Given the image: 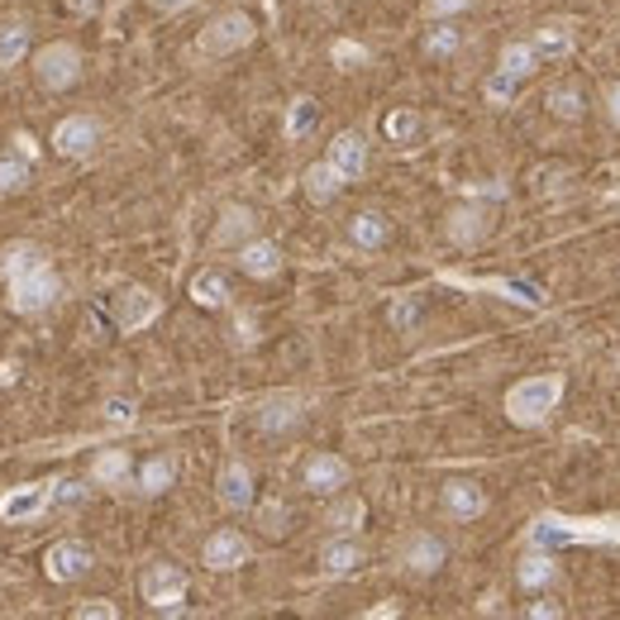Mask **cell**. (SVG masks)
I'll return each mask as SVG.
<instances>
[{
  "label": "cell",
  "mask_w": 620,
  "mask_h": 620,
  "mask_svg": "<svg viewBox=\"0 0 620 620\" xmlns=\"http://www.w3.org/2000/svg\"><path fill=\"white\" fill-rule=\"evenodd\" d=\"M564 401V373H540V377H520L506 391V421L520 429H540L548 415Z\"/></svg>",
  "instance_id": "cell-1"
},
{
  "label": "cell",
  "mask_w": 620,
  "mask_h": 620,
  "mask_svg": "<svg viewBox=\"0 0 620 620\" xmlns=\"http://www.w3.org/2000/svg\"><path fill=\"white\" fill-rule=\"evenodd\" d=\"M57 296H63V282H57V272L48 268V262L5 282V306L15 310V315H39V310H48Z\"/></svg>",
  "instance_id": "cell-2"
},
{
  "label": "cell",
  "mask_w": 620,
  "mask_h": 620,
  "mask_svg": "<svg viewBox=\"0 0 620 620\" xmlns=\"http://www.w3.org/2000/svg\"><path fill=\"white\" fill-rule=\"evenodd\" d=\"M254 20L244 15V10H224V15H215L206 29H201V39H196V53H206V57H230L238 53V48H248L254 43Z\"/></svg>",
  "instance_id": "cell-3"
},
{
  "label": "cell",
  "mask_w": 620,
  "mask_h": 620,
  "mask_svg": "<svg viewBox=\"0 0 620 620\" xmlns=\"http://www.w3.org/2000/svg\"><path fill=\"white\" fill-rule=\"evenodd\" d=\"M34 77H39L43 91H67V87H77V77H81V53H77V43H48V48H39V57H34Z\"/></svg>",
  "instance_id": "cell-4"
},
{
  "label": "cell",
  "mask_w": 620,
  "mask_h": 620,
  "mask_svg": "<svg viewBox=\"0 0 620 620\" xmlns=\"http://www.w3.org/2000/svg\"><path fill=\"white\" fill-rule=\"evenodd\" d=\"M139 592L153 611H177L186 602V572L177 564H153L148 572L139 578Z\"/></svg>",
  "instance_id": "cell-5"
},
{
  "label": "cell",
  "mask_w": 620,
  "mask_h": 620,
  "mask_svg": "<svg viewBox=\"0 0 620 620\" xmlns=\"http://www.w3.org/2000/svg\"><path fill=\"white\" fill-rule=\"evenodd\" d=\"M306 421V401L296 397V391H272V397H262L254 405V425L262 429V435H292L296 425Z\"/></svg>",
  "instance_id": "cell-6"
},
{
  "label": "cell",
  "mask_w": 620,
  "mask_h": 620,
  "mask_svg": "<svg viewBox=\"0 0 620 620\" xmlns=\"http://www.w3.org/2000/svg\"><path fill=\"white\" fill-rule=\"evenodd\" d=\"M158 315H163V301L148 292V286H125V292L115 296V330H119V334L148 330Z\"/></svg>",
  "instance_id": "cell-7"
},
{
  "label": "cell",
  "mask_w": 620,
  "mask_h": 620,
  "mask_svg": "<svg viewBox=\"0 0 620 620\" xmlns=\"http://www.w3.org/2000/svg\"><path fill=\"white\" fill-rule=\"evenodd\" d=\"M439 282H449V286H463V292H492V296H501V301L544 306L540 286H530V282H516V277H463V272H439Z\"/></svg>",
  "instance_id": "cell-8"
},
{
  "label": "cell",
  "mask_w": 620,
  "mask_h": 620,
  "mask_svg": "<svg viewBox=\"0 0 620 620\" xmlns=\"http://www.w3.org/2000/svg\"><path fill=\"white\" fill-rule=\"evenodd\" d=\"M91 564H95V558H91V548L81 544V540H57V544L43 554V572H48L53 582H77V578H87Z\"/></svg>",
  "instance_id": "cell-9"
},
{
  "label": "cell",
  "mask_w": 620,
  "mask_h": 620,
  "mask_svg": "<svg viewBox=\"0 0 620 620\" xmlns=\"http://www.w3.org/2000/svg\"><path fill=\"white\" fill-rule=\"evenodd\" d=\"M53 506V482H29V487H15V492L0 496V520L5 525H24L34 516Z\"/></svg>",
  "instance_id": "cell-10"
},
{
  "label": "cell",
  "mask_w": 620,
  "mask_h": 620,
  "mask_svg": "<svg viewBox=\"0 0 620 620\" xmlns=\"http://www.w3.org/2000/svg\"><path fill=\"white\" fill-rule=\"evenodd\" d=\"M95 143H101V125H95L91 115H67L63 125L53 129V148L63 153V158H91Z\"/></svg>",
  "instance_id": "cell-11"
},
{
  "label": "cell",
  "mask_w": 620,
  "mask_h": 620,
  "mask_svg": "<svg viewBox=\"0 0 620 620\" xmlns=\"http://www.w3.org/2000/svg\"><path fill=\"white\" fill-rule=\"evenodd\" d=\"M444 234H449V244H458V248H477L487 234H492V210L477 206V201H468V206H458V210L449 215Z\"/></svg>",
  "instance_id": "cell-12"
},
{
  "label": "cell",
  "mask_w": 620,
  "mask_h": 620,
  "mask_svg": "<svg viewBox=\"0 0 620 620\" xmlns=\"http://www.w3.org/2000/svg\"><path fill=\"white\" fill-rule=\"evenodd\" d=\"M248 540L238 530H215L210 540H206V548H201V558H206V568L210 572H230V568H244L248 564Z\"/></svg>",
  "instance_id": "cell-13"
},
{
  "label": "cell",
  "mask_w": 620,
  "mask_h": 620,
  "mask_svg": "<svg viewBox=\"0 0 620 620\" xmlns=\"http://www.w3.org/2000/svg\"><path fill=\"white\" fill-rule=\"evenodd\" d=\"M215 496H220L224 511H248L254 506V473H248V463L230 458L220 468V482H215Z\"/></svg>",
  "instance_id": "cell-14"
},
{
  "label": "cell",
  "mask_w": 620,
  "mask_h": 620,
  "mask_svg": "<svg viewBox=\"0 0 620 620\" xmlns=\"http://www.w3.org/2000/svg\"><path fill=\"white\" fill-rule=\"evenodd\" d=\"M439 506L453 520H477L487 511V492L477 482H468V477H453V482H444V492H439Z\"/></svg>",
  "instance_id": "cell-15"
},
{
  "label": "cell",
  "mask_w": 620,
  "mask_h": 620,
  "mask_svg": "<svg viewBox=\"0 0 620 620\" xmlns=\"http://www.w3.org/2000/svg\"><path fill=\"white\" fill-rule=\"evenodd\" d=\"M301 482L310 492H339V487H349V463L339 453H310Z\"/></svg>",
  "instance_id": "cell-16"
},
{
  "label": "cell",
  "mask_w": 620,
  "mask_h": 620,
  "mask_svg": "<svg viewBox=\"0 0 620 620\" xmlns=\"http://www.w3.org/2000/svg\"><path fill=\"white\" fill-rule=\"evenodd\" d=\"M325 158L344 172V182H358V177L367 172V139H363V134H353V129H344V134L330 143Z\"/></svg>",
  "instance_id": "cell-17"
},
{
  "label": "cell",
  "mask_w": 620,
  "mask_h": 620,
  "mask_svg": "<svg viewBox=\"0 0 620 620\" xmlns=\"http://www.w3.org/2000/svg\"><path fill=\"white\" fill-rule=\"evenodd\" d=\"M444 558H449L444 540H435V534H425V530L411 534V540L401 544V564L411 568V572H421V578H425V572H439V568H444Z\"/></svg>",
  "instance_id": "cell-18"
},
{
  "label": "cell",
  "mask_w": 620,
  "mask_h": 620,
  "mask_svg": "<svg viewBox=\"0 0 620 620\" xmlns=\"http://www.w3.org/2000/svg\"><path fill=\"white\" fill-rule=\"evenodd\" d=\"M238 268H244L248 277H258V282L277 277L282 272V248L272 244V238H248V244L238 248Z\"/></svg>",
  "instance_id": "cell-19"
},
{
  "label": "cell",
  "mask_w": 620,
  "mask_h": 620,
  "mask_svg": "<svg viewBox=\"0 0 620 620\" xmlns=\"http://www.w3.org/2000/svg\"><path fill=\"white\" fill-rule=\"evenodd\" d=\"M254 230H258V215L244 206H230L220 215V224H215V248H244Z\"/></svg>",
  "instance_id": "cell-20"
},
{
  "label": "cell",
  "mask_w": 620,
  "mask_h": 620,
  "mask_svg": "<svg viewBox=\"0 0 620 620\" xmlns=\"http://www.w3.org/2000/svg\"><path fill=\"white\" fill-rule=\"evenodd\" d=\"M301 186H306V196L315 201V206H330V201L344 191V172H339V167H334L330 158H320V163H310V167H306Z\"/></svg>",
  "instance_id": "cell-21"
},
{
  "label": "cell",
  "mask_w": 620,
  "mask_h": 620,
  "mask_svg": "<svg viewBox=\"0 0 620 620\" xmlns=\"http://www.w3.org/2000/svg\"><path fill=\"white\" fill-rule=\"evenodd\" d=\"M554 572H558V564H554V554L548 548H530V554L516 564V582L525 592H540V587H548L554 582Z\"/></svg>",
  "instance_id": "cell-22"
},
{
  "label": "cell",
  "mask_w": 620,
  "mask_h": 620,
  "mask_svg": "<svg viewBox=\"0 0 620 620\" xmlns=\"http://www.w3.org/2000/svg\"><path fill=\"white\" fill-rule=\"evenodd\" d=\"M191 301H196V306H206V310L230 306V282H224V272L201 268L196 277H191Z\"/></svg>",
  "instance_id": "cell-23"
},
{
  "label": "cell",
  "mask_w": 620,
  "mask_h": 620,
  "mask_svg": "<svg viewBox=\"0 0 620 620\" xmlns=\"http://www.w3.org/2000/svg\"><path fill=\"white\" fill-rule=\"evenodd\" d=\"M530 43L540 53V63H558V57L572 53V24H540Z\"/></svg>",
  "instance_id": "cell-24"
},
{
  "label": "cell",
  "mask_w": 620,
  "mask_h": 620,
  "mask_svg": "<svg viewBox=\"0 0 620 620\" xmlns=\"http://www.w3.org/2000/svg\"><path fill=\"white\" fill-rule=\"evenodd\" d=\"M506 77H516V81H525V77H534L544 63H540V53H534V43L530 39H516V43H506L501 48V63H496Z\"/></svg>",
  "instance_id": "cell-25"
},
{
  "label": "cell",
  "mask_w": 620,
  "mask_h": 620,
  "mask_svg": "<svg viewBox=\"0 0 620 620\" xmlns=\"http://www.w3.org/2000/svg\"><path fill=\"white\" fill-rule=\"evenodd\" d=\"M358 564H363V548H358V540H349V534L330 540L325 554H320V568H325L330 578H344V572H353Z\"/></svg>",
  "instance_id": "cell-26"
},
{
  "label": "cell",
  "mask_w": 620,
  "mask_h": 620,
  "mask_svg": "<svg viewBox=\"0 0 620 620\" xmlns=\"http://www.w3.org/2000/svg\"><path fill=\"white\" fill-rule=\"evenodd\" d=\"M91 482L101 487H125L129 482V453L125 449H101L91 458Z\"/></svg>",
  "instance_id": "cell-27"
},
{
  "label": "cell",
  "mask_w": 620,
  "mask_h": 620,
  "mask_svg": "<svg viewBox=\"0 0 620 620\" xmlns=\"http://www.w3.org/2000/svg\"><path fill=\"white\" fill-rule=\"evenodd\" d=\"M48 254L39 244H29V238H20V244H10L5 254H0V277H20V272H29V268H43Z\"/></svg>",
  "instance_id": "cell-28"
},
{
  "label": "cell",
  "mask_w": 620,
  "mask_h": 620,
  "mask_svg": "<svg viewBox=\"0 0 620 620\" xmlns=\"http://www.w3.org/2000/svg\"><path fill=\"white\" fill-rule=\"evenodd\" d=\"M349 238H353V248H382V244H387V215H377V210L353 215Z\"/></svg>",
  "instance_id": "cell-29"
},
{
  "label": "cell",
  "mask_w": 620,
  "mask_h": 620,
  "mask_svg": "<svg viewBox=\"0 0 620 620\" xmlns=\"http://www.w3.org/2000/svg\"><path fill=\"white\" fill-rule=\"evenodd\" d=\"M172 477H177V463L167 458V453H158V458H148L139 468V492L143 496H158V492H167L172 487Z\"/></svg>",
  "instance_id": "cell-30"
},
{
  "label": "cell",
  "mask_w": 620,
  "mask_h": 620,
  "mask_svg": "<svg viewBox=\"0 0 620 620\" xmlns=\"http://www.w3.org/2000/svg\"><path fill=\"white\" fill-rule=\"evenodd\" d=\"M363 520H367V506H363L358 496H339V501L330 506V516H325V525H330L334 534H353Z\"/></svg>",
  "instance_id": "cell-31"
},
{
  "label": "cell",
  "mask_w": 620,
  "mask_h": 620,
  "mask_svg": "<svg viewBox=\"0 0 620 620\" xmlns=\"http://www.w3.org/2000/svg\"><path fill=\"white\" fill-rule=\"evenodd\" d=\"M29 53V29L24 24H0V67H15Z\"/></svg>",
  "instance_id": "cell-32"
},
{
  "label": "cell",
  "mask_w": 620,
  "mask_h": 620,
  "mask_svg": "<svg viewBox=\"0 0 620 620\" xmlns=\"http://www.w3.org/2000/svg\"><path fill=\"white\" fill-rule=\"evenodd\" d=\"M315 119H320V105L310 101V95L292 101V111H286V139H306L310 129H315Z\"/></svg>",
  "instance_id": "cell-33"
},
{
  "label": "cell",
  "mask_w": 620,
  "mask_h": 620,
  "mask_svg": "<svg viewBox=\"0 0 620 620\" xmlns=\"http://www.w3.org/2000/svg\"><path fill=\"white\" fill-rule=\"evenodd\" d=\"M548 111L572 125V119L587 115V105H582V91L578 87H554V91H548Z\"/></svg>",
  "instance_id": "cell-34"
},
{
  "label": "cell",
  "mask_w": 620,
  "mask_h": 620,
  "mask_svg": "<svg viewBox=\"0 0 620 620\" xmlns=\"http://www.w3.org/2000/svg\"><path fill=\"white\" fill-rule=\"evenodd\" d=\"M29 186V158H15V153H5L0 158V196H10V191H24Z\"/></svg>",
  "instance_id": "cell-35"
},
{
  "label": "cell",
  "mask_w": 620,
  "mask_h": 620,
  "mask_svg": "<svg viewBox=\"0 0 620 620\" xmlns=\"http://www.w3.org/2000/svg\"><path fill=\"white\" fill-rule=\"evenodd\" d=\"M382 129H387L391 143H415V134H421V115H415V111H391Z\"/></svg>",
  "instance_id": "cell-36"
},
{
  "label": "cell",
  "mask_w": 620,
  "mask_h": 620,
  "mask_svg": "<svg viewBox=\"0 0 620 620\" xmlns=\"http://www.w3.org/2000/svg\"><path fill=\"white\" fill-rule=\"evenodd\" d=\"M330 63H334V67H344V72H353V67H363V63H367V48H363V43H353V39H334Z\"/></svg>",
  "instance_id": "cell-37"
},
{
  "label": "cell",
  "mask_w": 620,
  "mask_h": 620,
  "mask_svg": "<svg viewBox=\"0 0 620 620\" xmlns=\"http://www.w3.org/2000/svg\"><path fill=\"white\" fill-rule=\"evenodd\" d=\"M516 87H520V81L516 77H506V72H492V77H487V101H492V105H506L511 101V95H516Z\"/></svg>",
  "instance_id": "cell-38"
},
{
  "label": "cell",
  "mask_w": 620,
  "mask_h": 620,
  "mask_svg": "<svg viewBox=\"0 0 620 620\" xmlns=\"http://www.w3.org/2000/svg\"><path fill=\"white\" fill-rule=\"evenodd\" d=\"M463 43V34L458 29H429V39H425V53H435V57H444V53H453V48Z\"/></svg>",
  "instance_id": "cell-39"
},
{
  "label": "cell",
  "mask_w": 620,
  "mask_h": 620,
  "mask_svg": "<svg viewBox=\"0 0 620 620\" xmlns=\"http://www.w3.org/2000/svg\"><path fill=\"white\" fill-rule=\"evenodd\" d=\"M230 339L238 344V349H248V344H258V320H254V315H234Z\"/></svg>",
  "instance_id": "cell-40"
},
{
  "label": "cell",
  "mask_w": 620,
  "mask_h": 620,
  "mask_svg": "<svg viewBox=\"0 0 620 620\" xmlns=\"http://www.w3.org/2000/svg\"><path fill=\"white\" fill-rule=\"evenodd\" d=\"M258 520H262V530H268V534H286V520H292V516H286V506L268 501V506L258 511Z\"/></svg>",
  "instance_id": "cell-41"
},
{
  "label": "cell",
  "mask_w": 620,
  "mask_h": 620,
  "mask_svg": "<svg viewBox=\"0 0 620 620\" xmlns=\"http://www.w3.org/2000/svg\"><path fill=\"white\" fill-rule=\"evenodd\" d=\"M473 0H425V15L429 20H453V15H463Z\"/></svg>",
  "instance_id": "cell-42"
},
{
  "label": "cell",
  "mask_w": 620,
  "mask_h": 620,
  "mask_svg": "<svg viewBox=\"0 0 620 620\" xmlns=\"http://www.w3.org/2000/svg\"><path fill=\"white\" fill-rule=\"evenodd\" d=\"M81 496H87L81 482H53V506H81Z\"/></svg>",
  "instance_id": "cell-43"
},
{
  "label": "cell",
  "mask_w": 620,
  "mask_h": 620,
  "mask_svg": "<svg viewBox=\"0 0 620 620\" xmlns=\"http://www.w3.org/2000/svg\"><path fill=\"white\" fill-rule=\"evenodd\" d=\"M105 421L111 425H134V405H129L125 397H111L105 401Z\"/></svg>",
  "instance_id": "cell-44"
},
{
  "label": "cell",
  "mask_w": 620,
  "mask_h": 620,
  "mask_svg": "<svg viewBox=\"0 0 620 620\" xmlns=\"http://www.w3.org/2000/svg\"><path fill=\"white\" fill-rule=\"evenodd\" d=\"M119 611L111 602H91V606H77V620H115Z\"/></svg>",
  "instance_id": "cell-45"
},
{
  "label": "cell",
  "mask_w": 620,
  "mask_h": 620,
  "mask_svg": "<svg viewBox=\"0 0 620 620\" xmlns=\"http://www.w3.org/2000/svg\"><path fill=\"white\" fill-rule=\"evenodd\" d=\"M15 153H20V158H39V143H34V134H24V129H20V134H15Z\"/></svg>",
  "instance_id": "cell-46"
},
{
  "label": "cell",
  "mask_w": 620,
  "mask_h": 620,
  "mask_svg": "<svg viewBox=\"0 0 620 620\" xmlns=\"http://www.w3.org/2000/svg\"><path fill=\"white\" fill-rule=\"evenodd\" d=\"M606 111H611V125L620 129V81H616L611 91H606Z\"/></svg>",
  "instance_id": "cell-47"
},
{
  "label": "cell",
  "mask_w": 620,
  "mask_h": 620,
  "mask_svg": "<svg viewBox=\"0 0 620 620\" xmlns=\"http://www.w3.org/2000/svg\"><path fill=\"white\" fill-rule=\"evenodd\" d=\"M67 10H77V15H95V10H101V0H67Z\"/></svg>",
  "instance_id": "cell-48"
},
{
  "label": "cell",
  "mask_w": 620,
  "mask_h": 620,
  "mask_svg": "<svg viewBox=\"0 0 620 620\" xmlns=\"http://www.w3.org/2000/svg\"><path fill=\"white\" fill-rule=\"evenodd\" d=\"M191 0H153V10H163V15H177V10H186Z\"/></svg>",
  "instance_id": "cell-49"
},
{
  "label": "cell",
  "mask_w": 620,
  "mask_h": 620,
  "mask_svg": "<svg viewBox=\"0 0 620 620\" xmlns=\"http://www.w3.org/2000/svg\"><path fill=\"white\" fill-rule=\"evenodd\" d=\"M5 382H15V367H10V363L0 367V387H5Z\"/></svg>",
  "instance_id": "cell-50"
}]
</instances>
